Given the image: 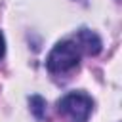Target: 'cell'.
Listing matches in <instances>:
<instances>
[{
    "mask_svg": "<svg viewBox=\"0 0 122 122\" xmlns=\"http://www.w3.org/2000/svg\"><path fill=\"white\" fill-rule=\"evenodd\" d=\"M78 63H80V48L74 40L57 42L46 59V67L51 74H67L74 71Z\"/></svg>",
    "mask_w": 122,
    "mask_h": 122,
    "instance_id": "6da1fadb",
    "label": "cell"
},
{
    "mask_svg": "<svg viewBox=\"0 0 122 122\" xmlns=\"http://www.w3.org/2000/svg\"><path fill=\"white\" fill-rule=\"evenodd\" d=\"M93 109V101L84 92H71L57 101V111L71 122H88Z\"/></svg>",
    "mask_w": 122,
    "mask_h": 122,
    "instance_id": "7a4b0ae2",
    "label": "cell"
},
{
    "mask_svg": "<svg viewBox=\"0 0 122 122\" xmlns=\"http://www.w3.org/2000/svg\"><path fill=\"white\" fill-rule=\"evenodd\" d=\"M76 44H78V48H82L88 55H97L99 51H101V38L93 32V30H90V29H80L78 32H76Z\"/></svg>",
    "mask_w": 122,
    "mask_h": 122,
    "instance_id": "3957f363",
    "label": "cell"
},
{
    "mask_svg": "<svg viewBox=\"0 0 122 122\" xmlns=\"http://www.w3.org/2000/svg\"><path fill=\"white\" fill-rule=\"evenodd\" d=\"M29 105H30V112L38 120H44L46 118V101L40 95H30L29 97Z\"/></svg>",
    "mask_w": 122,
    "mask_h": 122,
    "instance_id": "277c9868",
    "label": "cell"
},
{
    "mask_svg": "<svg viewBox=\"0 0 122 122\" xmlns=\"http://www.w3.org/2000/svg\"><path fill=\"white\" fill-rule=\"evenodd\" d=\"M4 53H6V40H4V34L0 32V59L4 57Z\"/></svg>",
    "mask_w": 122,
    "mask_h": 122,
    "instance_id": "5b68a950",
    "label": "cell"
}]
</instances>
